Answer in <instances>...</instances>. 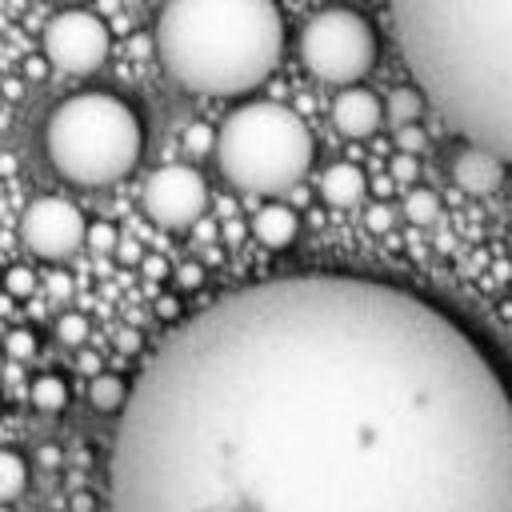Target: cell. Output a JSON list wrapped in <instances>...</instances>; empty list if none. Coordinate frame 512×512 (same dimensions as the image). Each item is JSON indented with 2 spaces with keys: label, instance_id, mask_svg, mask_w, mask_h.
Here are the masks:
<instances>
[{
  "label": "cell",
  "instance_id": "83f0119b",
  "mask_svg": "<svg viewBox=\"0 0 512 512\" xmlns=\"http://www.w3.org/2000/svg\"><path fill=\"white\" fill-rule=\"evenodd\" d=\"M176 304H180L176 296H160V300H156V316H164V320H172V328L180 324V308H176Z\"/></svg>",
  "mask_w": 512,
  "mask_h": 512
},
{
  "label": "cell",
  "instance_id": "9c48e42d",
  "mask_svg": "<svg viewBox=\"0 0 512 512\" xmlns=\"http://www.w3.org/2000/svg\"><path fill=\"white\" fill-rule=\"evenodd\" d=\"M88 220L84 212L64 196H40L20 216V240L40 260H64L76 248H84Z\"/></svg>",
  "mask_w": 512,
  "mask_h": 512
},
{
  "label": "cell",
  "instance_id": "d4e9b609",
  "mask_svg": "<svg viewBox=\"0 0 512 512\" xmlns=\"http://www.w3.org/2000/svg\"><path fill=\"white\" fill-rule=\"evenodd\" d=\"M420 144H424V132H420L416 124H404V128H400V148H404V152H416Z\"/></svg>",
  "mask_w": 512,
  "mask_h": 512
},
{
  "label": "cell",
  "instance_id": "ffe728a7",
  "mask_svg": "<svg viewBox=\"0 0 512 512\" xmlns=\"http://www.w3.org/2000/svg\"><path fill=\"white\" fill-rule=\"evenodd\" d=\"M36 352H40V336L32 328H12L4 336V356L8 360H32Z\"/></svg>",
  "mask_w": 512,
  "mask_h": 512
},
{
  "label": "cell",
  "instance_id": "e0dca14e",
  "mask_svg": "<svg viewBox=\"0 0 512 512\" xmlns=\"http://www.w3.org/2000/svg\"><path fill=\"white\" fill-rule=\"evenodd\" d=\"M424 92L420 88H396L392 96H388V108H384V116H392L400 128L404 124H416L420 120V112H424Z\"/></svg>",
  "mask_w": 512,
  "mask_h": 512
},
{
  "label": "cell",
  "instance_id": "277c9868",
  "mask_svg": "<svg viewBox=\"0 0 512 512\" xmlns=\"http://www.w3.org/2000/svg\"><path fill=\"white\" fill-rule=\"evenodd\" d=\"M52 168L80 188L116 184L144 152L140 116L112 92H76L60 100L44 124Z\"/></svg>",
  "mask_w": 512,
  "mask_h": 512
},
{
  "label": "cell",
  "instance_id": "6da1fadb",
  "mask_svg": "<svg viewBox=\"0 0 512 512\" xmlns=\"http://www.w3.org/2000/svg\"><path fill=\"white\" fill-rule=\"evenodd\" d=\"M108 512H512V384L400 284L272 276L144 360Z\"/></svg>",
  "mask_w": 512,
  "mask_h": 512
},
{
  "label": "cell",
  "instance_id": "cb8c5ba5",
  "mask_svg": "<svg viewBox=\"0 0 512 512\" xmlns=\"http://www.w3.org/2000/svg\"><path fill=\"white\" fill-rule=\"evenodd\" d=\"M392 220H396V216H392L388 204H368V208H364V224H368V232H388Z\"/></svg>",
  "mask_w": 512,
  "mask_h": 512
},
{
  "label": "cell",
  "instance_id": "7c38bea8",
  "mask_svg": "<svg viewBox=\"0 0 512 512\" xmlns=\"http://www.w3.org/2000/svg\"><path fill=\"white\" fill-rule=\"evenodd\" d=\"M316 188H320V200H324L328 208H356V204H364V196H368V176H364L352 160H336V164H328V168L320 172Z\"/></svg>",
  "mask_w": 512,
  "mask_h": 512
},
{
  "label": "cell",
  "instance_id": "f35d334b",
  "mask_svg": "<svg viewBox=\"0 0 512 512\" xmlns=\"http://www.w3.org/2000/svg\"><path fill=\"white\" fill-rule=\"evenodd\" d=\"M0 404H4V400H0Z\"/></svg>",
  "mask_w": 512,
  "mask_h": 512
},
{
  "label": "cell",
  "instance_id": "1f68e13d",
  "mask_svg": "<svg viewBox=\"0 0 512 512\" xmlns=\"http://www.w3.org/2000/svg\"><path fill=\"white\" fill-rule=\"evenodd\" d=\"M116 256H120V260H144V252H140L132 240H128V244H116Z\"/></svg>",
  "mask_w": 512,
  "mask_h": 512
},
{
  "label": "cell",
  "instance_id": "603a6c76",
  "mask_svg": "<svg viewBox=\"0 0 512 512\" xmlns=\"http://www.w3.org/2000/svg\"><path fill=\"white\" fill-rule=\"evenodd\" d=\"M184 148H188L192 156H204V152H212V148H216V132H212V128H204V124H192V128L184 132Z\"/></svg>",
  "mask_w": 512,
  "mask_h": 512
},
{
  "label": "cell",
  "instance_id": "f546056e",
  "mask_svg": "<svg viewBox=\"0 0 512 512\" xmlns=\"http://www.w3.org/2000/svg\"><path fill=\"white\" fill-rule=\"evenodd\" d=\"M36 460H40L44 468H60V464H64V452H60V448H52V444H44V448L36 452Z\"/></svg>",
  "mask_w": 512,
  "mask_h": 512
},
{
  "label": "cell",
  "instance_id": "7402d4cb",
  "mask_svg": "<svg viewBox=\"0 0 512 512\" xmlns=\"http://www.w3.org/2000/svg\"><path fill=\"white\" fill-rule=\"evenodd\" d=\"M84 244H88L92 252H100V256H108V252H116V244H120V236H116V228H112L108 220H96V224H88V232H84Z\"/></svg>",
  "mask_w": 512,
  "mask_h": 512
},
{
  "label": "cell",
  "instance_id": "4fadbf2b",
  "mask_svg": "<svg viewBox=\"0 0 512 512\" xmlns=\"http://www.w3.org/2000/svg\"><path fill=\"white\" fill-rule=\"evenodd\" d=\"M252 236H256L264 248H272V252L292 248L296 236H300V216H296V208H288V204H280V200H268L264 208L252 212Z\"/></svg>",
  "mask_w": 512,
  "mask_h": 512
},
{
  "label": "cell",
  "instance_id": "484cf974",
  "mask_svg": "<svg viewBox=\"0 0 512 512\" xmlns=\"http://www.w3.org/2000/svg\"><path fill=\"white\" fill-rule=\"evenodd\" d=\"M140 268H144V276H152V280H164V276H168V260H164V256H144Z\"/></svg>",
  "mask_w": 512,
  "mask_h": 512
},
{
  "label": "cell",
  "instance_id": "836d02e7",
  "mask_svg": "<svg viewBox=\"0 0 512 512\" xmlns=\"http://www.w3.org/2000/svg\"><path fill=\"white\" fill-rule=\"evenodd\" d=\"M116 344H120V352H136V348H140V336H136V332H124Z\"/></svg>",
  "mask_w": 512,
  "mask_h": 512
},
{
  "label": "cell",
  "instance_id": "ba28073f",
  "mask_svg": "<svg viewBox=\"0 0 512 512\" xmlns=\"http://www.w3.org/2000/svg\"><path fill=\"white\" fill-rule=\"evenodd\" d=\"M140 204H144V216H148L156 228L180 232V228L196 224L200 212L208 208V180H204L192 164L156 168V172L144 180Z\"/></svg>",
  "mask_w": 512,
  "mask_h": 512
},
{
  "label": "cell",
  "instance_id": "d590c367",
  "mask_svg": "<svg viewBox=\"0 0 512 512\" xmlns=\"http://www.w3.org/2000/svg\"><path fill=\"white\" fill-rule=\"evenodd\" d=\"M64 4H80V0H64Z\"/></svg>",
  "mask_w": 512,
  "mask_h": 512
},
{
  "label": "cell",
  "instance_id": "44dd1931",
  "mask_svg": "<svg viewBox=\"0 0 512 512\" xmlns=\"http://www.w3.org/2000/svg\"><path fill=\"white\" fill-rule=\"evenodd\" d=\"M56 340L80 348V344L88 340V316H80V312H64V316H56Z\"/></svg>",
  "mask_w": 512,
  "mask_h": 512
},
{
  "label": "cell",
  "instance_id": "52a82bcc",
  "mask_svg": "<svg viewBox=\"0 0 512 512\" xmlns=\"http://www.w3.org/2000/svg\"><path fill=\"white\" fill-rule=\"evenodd\" d=\"M108 48V24L84 8H68L44 28V60L64 76H92L108 60Z\"/></svg>",
  "mask_w": 512,
  "mask_h": 512
},
{
  "label": "cell",
  "instance_id": "d6a6232c",
  "mask_svg": "<svg viewBox=\"0 0 512 512\" xmlns=\"http://www.w3.org/2000/svg\"><path fill=\"white\" fill-rule=\"evenodd\" d=\"M92 504H96L92 492H76V496H72V508H76V512H92Z\"/></svg>",
  "mask_w": 512,
  "mask_h": 512
},
{
  "label": "cell",
  "instance_id": "30bf717a",
  "mask_svg": "<svg viewBox=\"0 0 512 512\" xmlns=\"http://www.w3.org/2000/svg\"><path fill=\"white\" fill-rule=\"evenodd\" d=\"M504 168H508V164H504L496 152L480 148V144H460V148H452V156H448V176H452V184L464 188L468 196H488V192H496V188L504 184Z\"/></svg>",
  "mask_w": 512,
  "mask_h": 512
},
{
  "label": "cell",
  "instance_id": "2e32d148",
  "mask_svg": "<svg viewBox=\"0 0 512 512\" xmlns=\"http://www.w3.org/2000/svg\"><path fill=\"white\" fill-rule=\"evenodd\" d=\"M24 488H28V464H24V456L0 448V504L24 496Z\"/></svg>",
  "mask_w": 512,
  "mask_h": 512
},
{
  "label": "cell",
  "instance_id": "8d00e7d4",
  "mask_svg": "<svg viewBox=\"0 0 512 512\" xmlns=\"http://www.w3.org/2000/svg\"><path fill=\"white\" fill-rule=\"evenodd\" d=\"M508 244H512V232H508Z\"/></svg>",
  "mask_w": 512,
  "mask_h": 512
},
{
  "label": "cell",
  "instance_id": "4dcf8cb0",
  "mask_svg": "<svg viewBox=\"0 0 512 512\" xmlns=\"http://www.w3.org/2000/svg\"><path fill=\"white\" fill-rule=\"evenodd\" d=\"M392 172H396V176H400V180H408V176H412V172H416V160H412V156H400V160H396V164H392Z\"/></svg>",
  "mask_w": 512,
  "mask_h": 512
},
{
  "label": "cell",
  "instance_id": "4316f807",
  "mask_svg": "<svg viewBox=\"0 0 512 512\" xmlns=\"http://www.w3.org/2000/svg\"><path fill=\"white\" fill-rule=\"evenodd\" d=\"M176 280H180V288H196V284L204 280V268H200L196 260H188V264L180 268V276H176Z\"/></svg>",
  "mask_w": 512,
  "mask_h": 512
},
{
  "label": "cell",
  "instance_id": "f1b7e54d",
  "mask_svg": "<svg viewBox=\"0 0 512 512\" xmlns=\"http://www.w3.org/2000/svg\"><path fill=\"white\" fill-rule=\"evenodd\" d=\"M76 368H80V372L92 380V376L100 372V356H96V352H80V356H76Z\"/></svg>",
  "mask_w": 512,
  "mask_h": 512
},
{
  "label": "cell",
  "instance_id": "8fae6325",
  "mask_svg": "<svg viewBox=\"0 0 512 512\" xmlns=\"http://www.w3.org/2000/svg\"><path fill=\"white\" fill-rule=\"evenodd\" d=\"M332 124H336V132L348 136V140H368V136H376L380 124H384V104H380L376 92H368V88H360V84L340 88L336 100H332Z\"/></svg>",
  "mask_w": 512,
  "mask_h": 512
},
{
  "label": "cell",
  "instance_id": "8992f818",
  "mask_svg": "<svg viewBox=\"0 0 512 512\" xmlns=\"http://www.w3.org/2000/svg\"><path fill=\"white\" fill-rule=\"evenodd\" d=\"M300 60L316 80L352 88L356 80H364L376 64V28L368 24V16H360L356 8H320L316 16H308V24L300 28Z\"/></svg>",
  "mask_w": 512,
  "mask_h": 512
},
{
  "label": "cell",
  "instance_id": "5b68a950",
  "mask_svg": "<svg viewBox=\"0 0 512 512\" xmlns=\"http://www.w3.org/2000/svg\"><path fill=\"white\" fill-rule=\"evenodd\" d=\"M216 164L224 176L252 196H280L312 168L308 124L272 100H248L216 128Z\"/></svg>",
  "mask_w": 512,
  "mask_h": 512
},
{
  "label": "cell",
  "instance_id": "ac0fdd59",
  "mask_svg": "<svg viewBox=\"0 0 512 512\" xmlns=\"http://www.w3.org/2000/svg\"><path fill=\"white\" fill-rule=\"evenodd\" d=\"M404 216H408L412 224H432V220L440 216L436 192H432V188H412V192L404 196Z\"/></svg>",
  "mask_w": 512,
  "mask_h": 512
},
{
  "label": "cell",
  "instance_id": "d6986e66",
  "mask_svg": "<svg viewBox=\"0 0 512 512\" xmlns=\"http://www.w3.org/2000/svg\"><path fill=\"white\" fill-rule=\"evenodd\" d=\"M36 288H40V276H36L32 264H12V268L4 272V292H8L12 300H28Z\"/></svg>",
  "mask_w": 512,
  "mask_h": 512
},
{
  "label": "cell",
  "instance_id": "9a60e30c",
  "mask_svg": "<svg viewBox=\"0 0 512 512\" xmlns=\"http://www.w3.org/2000/svg\"><path fill=\"white\" fill-rule=\"evenodd\" d=\"M68 380L60 376V372H40L36 380H32V388H28V400H32V408L36 412H44V416H56V412H64L68 408Z\"/></svg>",
  "mask_w": 512,
  "mask_h": 512
},
{
  "label": "cell",
  "instance_id": "7a4b0ae2",
  "mask_svg": "<svg viewBox=\"0 0 512 512\" xmlns=\"http://www.w3.org/2000/svg\"><path fill=\"white\" fill-rule=\"evenodd\" d=\"M424 100L464 140L512 164V0H388Z\"/></svg>",
  "mask_w": 512,
  "mask_h": 512
},
{
  "label": "cell",
  "instance_id": "74e56055",
  "mask_svg": "<svg viewBox=\"0 0 512 512\" xmlns=\"http://www.w3.org/2000/svg\"><path fill=\"white\" fill-rule=\"evenodd\" d=\"M0 364H4V356H0Z\"/></svg>",
  "mask_w": 512,
  "mask_h": 512
},
{
  "label": "cell",
  "instance_id": "3957f363",
  "mask_svg": "<svg viewBox=\"0 0 512 512\" xmlns=\"http://www.w3.org/2000/svg\"><path fill=\"white\" fill-rule=\"evenodd\" d=\"M160 68L196 96H244L284 56L276 0H164L156 28Z\"/></svg>",
  "mask_w": 512,
  "mask_h": 512
},
{
  "label": "cell",
  "instance_id": "e575fe53",
  "mask_svg": "<svg viewBox=\"0 0 512 512\" xmlns=\"http://www.w3.org/2000/svg\"><path fill=\"white\" fill-rule=\"evenodd\" d=\"M68 288H72V280H68L64 272H60V276H52V292H56V296H68Z\"/></svg>",
  "mask_w": 512,
  "mask_h": 512
},
{
  "label": "cell",
  "instance_id": "5bb4252c",
  "mask_svg": "<svg viewBox=\"0 0 512 512\" xmlns=\"http://www.w3.org/2000/svg\"><path fill=\"white\" fill-rule=\"evenodd\" d=\"M128 380L124 376H116V372H96L92 380H88V404L96 408V412H104V416H120L124 412V404H128Z\"/></svg>",
  "mask_w": 512,
  "mask_h": 512
}]
</instances>
